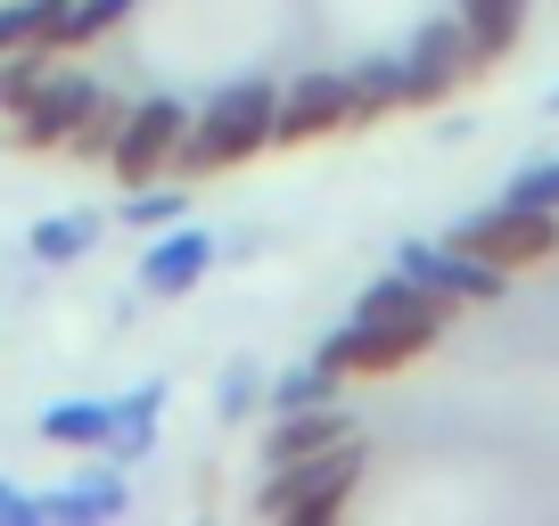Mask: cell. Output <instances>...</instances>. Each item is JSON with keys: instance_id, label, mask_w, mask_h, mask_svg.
<instances>
[{"instance_id": "2", "label": "cell", "mask_w": 559, "mask_h": 526, "mask_svg": "<svg viewBox=\"0 0 559 526\" xmlns=\"http://www.w3.org/2000/svg\"><path fill=\"white\" fill-rule=\"evenodd\" d=\"M362 469H370V444L346 437L337 453H321V461H288V469H272V477H263V493H255V510H263V518H280V526H330L337 510L354 502Z\"/></svg>"}, {"instance_id": "21", "label": "cell", "mask_w": 559, "mask_h": 526, "mask_svg": "<svg viewBox=\"0 0 559 526\" xmlns=\"http://www.w3.org/2000/svg\"><path fill=\"white\" fill-rule=\"evenodd\" d=\"M25 247H34V263H83L99 247V214H41Z\"/></svg>"}, {"instance_id": "28", "label": "cell", "mask_w": 559, "mask_h": 526, "mask_svg": "<svg viewBox=\"0 0 559 526\" xmlns=\"http://www.w3.org/2000/svg\"><path fill=\"white\" fill-rule=\"evenodd\" d=\"M551 107H559V91H551Z\"/></svg>"}, {"instance_id": "26", "label": "cell", "mask_w": 559, "mask_h": 526, "mask_svg": "<svg viewBox=\"0 0 559 526\" xmlns=\"http://www.w3.org/2000/svg\"><path fill=\"white\" fill-rule=\"evenodd\" d=\"M510 206H543V214H559V157H543V165H526V174H510Z\"/></svg>"}, {"instance_id": "8", "label": "cell", "mask_w": 559, "mask_h": 526, "mask_svg": "<svg viewBox=\"0 0 559 526\" xmlns=\"http://www.w3.org/2000/svg\"><path fill=\"white\" fill-rule=\"evenodd\" d=\"M395 272H412L419 288H437V297H453V304H493L510 288V272L477 263L461 239H403L395 247Z\"/></svg>"}, {"instance_id": "25", "label": "cell", "mask_w": 559, "mask_h": 526, "mask_svg": "<svg viewBox=\"0 0 559 526\" xmlns=\"http://www.w3.org/2000/svg\"><path fill=\"white\" fill-rule=\"evenodd\" d=\"M58 58H67V50H9V58H0V116H9L17 99H34V83L58 67Z\"/></svg>"}, {"instance_id": "5", "label": "cell", "mask_w": 559, "mask_h": 526, "mask_svg": "<svg viewBox=\"0 0 559 526\" xmlns=\"http://www.w3.org/2000/svg\"><path fill=\"white\" fill-rule=\"evenodd\" d=\"M354 132V107H346V67H305L280 83V107H272V148H313V141H337Z\"/></svg>"}, {"instance_id": "1", "label": "cell", "mask_w": 559, "mask_h": 526, "mask_svg": "<svg viewBox=\"0 0 559 526\" xmlns=\"http://www.w3.org/2000/svg\"><path fill=\"white\" fill-rule=\"evenodd\" d=\"M272 107H280L272 74H239V83H223L190 116V132H181V148H174V174L181 181H214V174H230V165H255L263 148H272Z\"/></svg>"}, {"instance_id": "20", "label": "cell", "mask_w": 559, "mask_h": 526, "mask_svg": "<svg viewBox=\"0 0 559 526\" xmlns=\"http://www.w3.org/2000/svg\"><path fill=\"white\" fill-rule=\"evenodd\" d=\"M123 107L132 99H116V91H91V107L83 116H74V132H67V148H58V157H83V165H107V148H116V123H123Z\"/></svg>"}, {"instance_id": "18", "label": "cell", "mask_w": 559, "mask_h": 526, "mask_svg": "<svg viewBox=\"0 0 559 526\" xmlns=\"http://www.w3.org/2000/svg\"><path fill=\"white\" fill-rule=\"evenodd\" d=\"M67 0H0V58L9 50H58Z\"/></svg>"}, {"instance_id": "10", "label": "cell", "mask_w": 559, "mask_h": 526, "mask_svg": "<svg viewBox=\"0 0 559 526\" xmlns=\"http://www.w3.org/2000/svg\"><path fill=\"white\" fill-rule=\"evenodd\" d=\"M214 263H223L214 230H198V223H165V230H148V255H140V297H190V288L206 280Z\"/></svg>"}, {"instance_id": "17", "label": "cell", "mask_w": 559, "mask_h": 526, "mask_svg": "<svg viewBox=\"0 0 559 526\" xmlns=\"http://www.w3.org/2000/svg\"><path fill=\"white\" fill-rule=\"evenodd\" d=\"M41 444H58V453H99V444H107V395L50 404V411H41Z\"/></svg>"}, {"instance_id": "7", "label": "cell", "mask_w": 559, "mask_h": 526, "mask_svg": "<svg viewBox=\"0 0 559 526\" xmlns=\"http://www.w3.org/2000/svg\"><path fill=\"white\" fill-rule=\"evenodd\" d=\"M91 91H99V74H83V67L58 58V67L34 83V99L9 107V141L34 148V157H41V148H67V132H74V116L91 107Z\"/></svg>"}, {"instance_id": "27", "label": "cell", "mask_w": 559, "mask_h": 526, "mask_svg": "<svg viewBox=\"0 0 559 526\" xmlns=\"http://www.w3.org/2000/svg\"><path fill=\"white\" fill-rule=\"evenodd\" d=\"M0 526H41L34 493H25V486H9V477H0Z\"/></svg>"}, {"instance_id": "4", "label": "cell", "mask_w": 559, "mask_h": 526, "mask_svg": "<svg viewBox=\"0 0 559 526\" xmlns=\"http://www.w3.org/2000/svg\"><path fill=\"white\" fill-rule=\"evenodd\" d=\"M477 74H486V58L469 50L461 17H428L412 34V50H403V107H444L453 91H469Z\"/></svg>"}, {"instance_id": "11", "label": "cell", "mask_w": 559, "mask_h": 526, "mask_svg": "<svg viewBox=\"0 0 559 526\" xmlns=\"http://www.w3.org/2000/svg\"><path fill=\"white\" fill-rule=\"evenodd\" d=\"M346 437H362L346 404H305V411H272V428H263V469H288V461H321V453H337Z\"/></svg>"}, {"instance_id": "16", "label": "cell", "mask_w": 559, "mask_h": 526, "mask_svg": "<svg viewBox=\"0 0 559 526\" xmlns=\"http://www.w3.org/2000/svg\"><path fill=\"white\" fill-rule=\"evenodd\" d=\"M346 107H354V132H370L379 116H395L403 107V58H354L346 67Z\"/></svg>"}, {"instance_id": "9", "label": "cell", "mask_w": 559, "mask_h": 526, "mask_svg": "<svg viewBox=\"0 0 559 526\" xmlns=\"http://www.w3.org/2000/svg\"><path fill=\"white\" fill-rule=\"evenodd\" d=\"M419 354H428V337H419V330H395V321H362V313H354L346 330L321 337V362H330L337 379H386V370L419 362Z\"/></svg>"}, {"instance_id": "12", "label": "cell", "mask_w": 559, "mask_h": 526, "mask_svg": "<svg viewBox=\"0 0 559 526\" xmlns=\"http://www.w3.org/2000/svg\"><path fill=\"white\" fill-rule=\"evenodd\" d=\"M354 313H362V321H395V330H419L428 346H437V337L453 330L461 304H453V297H437V288H419L412 272H386V280H370L362 297H354Z\"/></svg>"}, {"instance_id": "6", "label": "cell", "mask_w": 559, "mask_h": 526, "mask_svg": "<svg viewBox=\"0 0 559 526\" xmlns=\"http://www.w3.org/2000/svg\"><path fill=\"white\" fill-rule=\"evenodd\" d=\"M181 132H190L181 99H165V91H157V99H132V107H123V123H116V148H107V174H116L123 190H140V181L174 174Z\"/></svg>"}, {"instance_id": "3", "label": "cell", "mask_w": 559, "mask_h": 526, "mask_svg": "<svg viewBox=\"0 0 559 526\" xmlns=\"http://www.w3.org/2000/svg\"><path fill=\"white\" fill-rule=\"evenodd\" d=\"M444 239H461L477 263H493V272H543V263H559V214L543 206H486V214H461Z\"/></svg>"}, {"instance_id": "22", "label": "cell", "mask_w": 559, "mask_h": 526, "mask_svg": "<svg viewBox=\"0 0 559 526\" xmlns=\"http://www.w3.org/2000/svg\"><path fill=\"white\" fill-rule=\"evenodd\" d=\"M337 395H346V379H337V370H330V362H321V354H313V362H297V370H280V379H272V386H263V404H272V411H305V404H337Z\"/></svg>"}, {"instance_id": "14", "label": "cell", "mask_w": 559, "mask_h": 526, "mask_svg": "<svg viewBox=\"0 0 559 526\" xmlns=\"http://www.w3.org/2000/svg\"><path fill=\"white\" fill-rule=\"evenodd\" d=\"M165 395L174 386L165 379H140V386H123L116 404H107V444H99V461H148L157 453V420H165Z\"/></svg>"}, {"instance_id": "23", "label": "cell", "mask_w": 559, "mask_h": 526, "mask_svg": "<svg viewBox=\"0 0 559 526\" xmlns=\"http://www.w3.org/2000/svg\"><path fill=\"white\" fill-rule=\"evenodd\" d=\"M140 0H67V25H58V50H91V41H107L116 25H132Z\"/></svg>"}, {"instance_id": "13", "label": "cell", "mask_w": 559, "mask_h": 526, "mask_svg": "<svg viewBox=\"0 0 559 526\" xmlns=\"http://www.w3.org/2000/svg\"><path fill=\"white\" fill-rule=\"evenodd\" d=\"M41 526H116L123 510H132V486H123V469H74L67 486L34 493Z\"/></svg>"}, {"instance_id": "15", "label": "cell", "mask_w": 559, "mask_h": 526, "mask_svg": "<svg viewBox=\"0 0 559 526\" xmlns=\"http://www.w3.org/2000/svg\"><path fill=\"white\" fill-rule=\"evenodd\" d=\"M526 9H535V0H453L461 34H469V50L486 58V67H502V58L526 41Z\"/></svg>"}, {"instance_id": "19", "label": "cell", "mask_w": 559, "mask_h": 526, "mask_svg": "<svg viewBox=\"0 0 559 526\" xmlns=\"http://www.w3.org/2000/svg\"><path fill=\"white\" fill-rule=\"evenodd\" d=\"M116 223H132V230H165V223H190V181L181 174H157V181H140L132 198L116 206Z\"/></svg>"}, {"instance_id": "24", "label": "cell", "mask_w": 559, "mask_h": 526, "mask_svg": "<svg viewBox=\"0 0 559 526\" xmlns=\"http://www.w3.org/2000/svg\"><path fill=\"white\" fill-rule=\"evenodd\" d=\"M263 386H272V379H263L255 362H223V379H214V420H223V428H239L247 411L263 404Z\"/></svg>"}]
</instances>
